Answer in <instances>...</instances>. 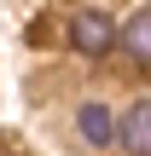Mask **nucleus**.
I'll use <instances>...</instances> for the list:
<instances>
[{
    "label": "nucleus",
    "instance_id": "nucleus-4",
    "mask_svg": "<svg viewBox=\"0 0 151 156\" xmlns=\"http://www.w3.org/2000/svg\"><path fill=\"white\" fill-rule=\"evenodd\" d=\"M81 139L87 145H111L116 139V122H111L105 104H81Z\"/></svg>",
    "mask_w": 151,
    "mask_h": 156
},
{
    "label": "nucleus",
    "instance_id": "nucleus-1",
    "mask_svg": "<svg viewBox=\"0 0 151 156\" xmlns=\"http://www.w3.org/2000/svg\"><path fill=\"white\" fill-rule=\"evenodd\" d=\"M111 41H116V29H111V17H105V12H76V17H70V46H76V52L105 58V52H111Z\"/></svg>",
    "mask_w": 151,
    "mask_h": 156
},
{
    "label": "nucleus",
    "instance_id": "nucleus-2",
    "mask_svg": "<svg viewBox=\"0 0 151 156\" xmlns=\"http://www.w3.org/2000/svg\"><path fill=\"white\" fill-rule=\"evenodd\" d=\"M122 151L128 156H151V98H140L122 122Z\"/></svg>",
    "mask_w": 151,
    "mask_h": 156
},
{
    "label": "nucleus",
    "instance_id": "nucleus-5",
    "mask_svg": "<svg viewBox=\"0 0 151 156\" xmlns=\"http://www.w3.org/2000/svg\"><path fill=\"white\" fill-rule=\"evenodd\" d=\"M0 156H6V151H0Z\"/></svg>",
    "mask_w": 151,
    "mask_h": 156
},
{
    "label": "nucleus",
    "instance_id": "nucleus-3",
    "mask_svg": "<svg viewBox=\"0 0 151 156\" xmlns=\"http://www.w3.org/2000/svg\"><path fill=\"white\" fill-rule=\"evenodd\" d=\"M122 46H128V58H134V64H145V69H151V6L128 17V29H122Z\"/></svg>",
    "mask_w": 151,
    "mask_h": 156
}]
</instances>
